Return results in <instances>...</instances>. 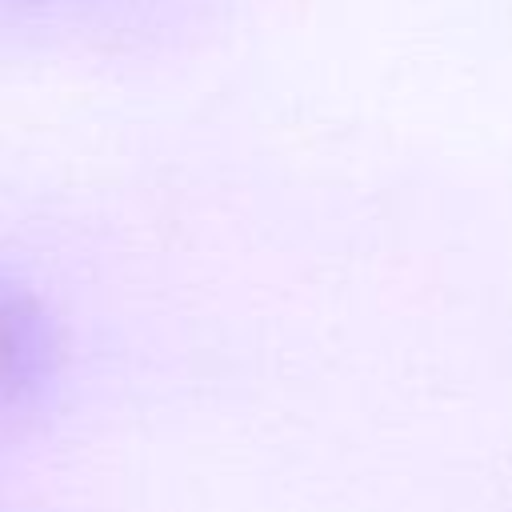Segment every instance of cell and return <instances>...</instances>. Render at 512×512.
I'll use <instances>...</instances> for the list:
<instances>
[{
	"mask_svg": "<svg viewBox=\"0 0 512 512\" xmlns=\"http://www.w3.org/2000/svg\"><path fill=\"white\" fill-rule=\"evenodd\" d=\"M60 372V340L20 284L0 280V436L24 428L48 400Z\"/></svg>",
	"mask_w": 512,
	"mask_h": 512,
	"instance_id": "cell-1",
	"label": "cell"
}]
</instances>
